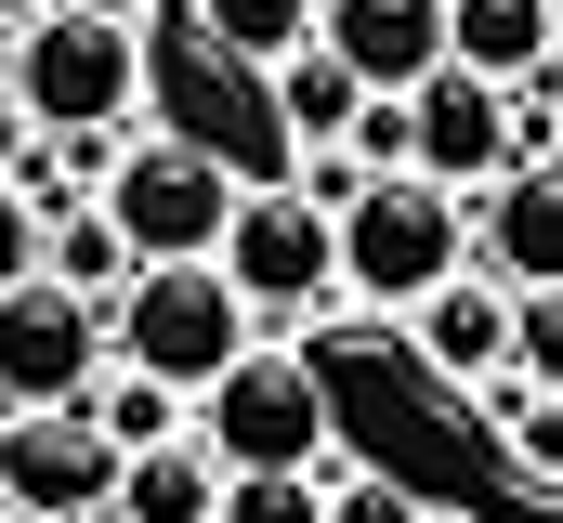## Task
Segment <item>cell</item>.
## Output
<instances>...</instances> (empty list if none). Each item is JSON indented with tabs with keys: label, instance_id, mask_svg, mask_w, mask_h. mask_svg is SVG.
Segmentation results:
<instances>
[{
	"label": "cell",
	"instance_id": "6da1fadb",
	"mask_svg": "<svg viewBox=\"0 0 563 523\" xmlns=\"http://www.w3.org/2000/svg\"><path fill=\"white\" fill-rule=\"evenodd\" d=\"M328 223H341V301H367V314H407L432 275L472 262V197L432 170H367Z\"/></svg>",
	"mask_w": 563,
	"mask_h": 523
},
{
	"label": "cell",
	"instance_id": "7a4b0ae2",
	"mask_svg": "<svg viewBox=\"0 0 563 523\" xmlns=\"http://www.w3.org/2000/svg\"><path fill=\"white\" fill-rule=\"evenodd\" d=\"M223 288L250 301V327H276L301 341L314 314H341V223H328V197H301V183H236V210H223Z\"/></svg>",
	"mask_w": 563,
	"mask_h": 523
},
{
	"label": "cell",
	"instance_id": "3957f363",
	"mask_svg": "<svg viewBox=\"0 0 563 523\" xmlns=\"http://www.w3.org/2000/svg\"><path fill=\"white\" fill-rule=\"evenodd\" d=\"M0 79L26 119H119L144 105V13H92V0H40L26 26H0Z\"/></svg>",
	"mask_w": 563,
	"mask_h": 523
},
{
	"label": "cell",
	"instance_id": "277c9868",
	"mask_svg": "<svg viewBox=\"0 0 563 523\" xmlns=\"http://www.w3.org/2000/svg\"><path fill=\"white\" fill-rule=\"evenodd\" d=\"M197 432L223 445V471H328V445H341V405L314 380V354L301 341H250L223 380L197 392Z\"/></svg>",
	"mask_w": 563,
	"mask_h": 523
},
{
	"label": "cell",
	"instance_id": "5b68a950",
	"mask_svg": "<svg viewBox=\"0 0 563 523\" xmlns=\"http://www.w3.org/2000/svg\"><path fill=\"white\" fill-rule=\"evenodd\" d=\"M106 327H119V354H132L144 380H170L184 405L223 380L263 327H250V301L223 288V262H132V288L106 301Z\"/></svg>",
	"mask_w": 563,
	"mask_h": 523
},
{
	"label": "cell",
	"instance_id": "8992f818",
	"mask_svg": "<svg viewBox=\"0 0 563 523\" xmlns=\"http://www.w3.org/2000/svg\"><path fill=\"white\" fill-rule=\"evenodd\" d=\"M92 197L119 210L132 262H210V249H223V210H236V170H223L197 131H132L119 170H106Z\"/></svg>",
	"mask_w": 563,
	"mask_h": 523
},
{
	"label": "cell",
	"instance_id": "52a82bcc",
	"mask_svg": "<svg viewBox=\"0 0 563 523\" xmlns=\"http://www.w3.org/2000/svg\"><path fill=\"white\" fill-rule=\"evenodd\" d=\"M0 498L40 511V523H106V498H119V432L92 419V392L0 405Z\"/></svg>",
	"mask_w": 563,
	"mask_h": 523
},
{
	"label": "cell",
	"instance_id": "ba28073f",
	"mask_svg": "<svg viewBox=\"0 0 563 523\" xmlns=\"http://www.w3.org/2000/svg\"><path fill=\"white\" fill-rule=\"evenodd\" d=\"M106 354H119V327L66 275H13L0 288V405H66V392L106 380Z\"/></svg>",
	"mask_w": 563,
	"mask_h": 523
},
{
	"label": "cell",
	"instance_id": "9c48e42d",
	"mask_svg": "<svg viewBox=\"0 0 563 523\" xmlns=\"http://www.w3.org/2000/svg\"><path fill=\"white\" fill-rule=\"evenodd\" d=\"M394 341L420 354V380L485 392V380H511V288H498L485 262H459V275H432L420 301L394 314Z\"/></svg>",
	"mask_w": 563,
	"mask_h": 523
},
{
	"label": "cell",
	"instance_id": "30bf717a",
	"mask_svg": "<svg viewBox=\"0 0 563 523\" xmlns=\"http://www.w3.org/2000/svg\"><path fill=\"white\" fill-rule=\"evenodd\" d=\"M407 170H432V183H498L511 170V92L498 79H472V66H432L420 92H407Z\"/></svg>",
	"mask_w": 563,
	"mask_h": 523
},
{
	"label": "cell",
	"instance_id": "8fae6325",
	"mask_svg": "<svg viewBox=\"0 0 563 523\" xmlns=\"http://www.w3.org/2000/svg\"><path fill=\"white\" fill-rule=\"evenodd\" d=\"M472 262L498 288H551L563 275V144L551 157H511L498 183H472Z\"/></svg>",
	"mask_w": 563,
	"mask_h": 523
},
{
	"label": "cell",
	"instance_id": "7c38bea8",
	"mask_svg": "<svg viewBox=\"0 0 563 523\" xmlns=\"http://www.w3.org/2000/svg\"><path fill=\"white\" fill-rule=\"evenodd\" d=\"M314 40L367 92H420L432 66H445V0H314Z\"/></svg>",
	"mask_w": 563,
	"mask_h": 523
},
{
	"label": "cell",
	"instance_id": "4fadbf2b",
	"mask_svg": "<svg viewBox=\"0 0 563 523\" xmlns=\"http://www.w3.org/2000/svg\"><path fill=\"white\" fill-rule=\"evenodd\" d=\"M210 511H223V445H210L197 419L119 445V498H106V523H210Z\"/></svg>",
	"mask_w": 563,
	"mask_h": 523
},
{
	"label": "cell",
	"instance_id": "5bb4252c",
	"mask_svg": "<svg viewBox=\"0 0 563 523\" xmlns=\"http://www.w3.org/2000/svg\"><path fill=\"white\" fill-rule=\"evenodd\" d=\"M538 53H563V0H445V66L525 79Z\"/></svg>",
	"mask_w": 563,
	"mask_h": 523
},
{
	"label": "cell",
	"instance_id": "9a60e30c",
	"mask_svg": "<svg viewBox=\"0 0 563 523\" xmlns=\"http://www.w3.org/2000/svg\"><path fill=\"white\" fill-rule=\"evenodd\" d=\"M263 92H276V144H341V131H354V105H367V79H354L328 40L276 53V66H263Z\"/></svg>",
	"mask_w": 563,
	"mask_h": 523
},
{
	"label": "cell",
	"instance_id": "2e32d148",
	"mask_svg": "<svg viewBox=\"0 0 563 523\" xmlns=\"http://www.w3.org/2000/svg\"><path fill=\"white\" fill-rule=\"evenodd\" d=\"M40 275H66L79 301H119V288H132L119 210H106V197H53V210H40Z\"/></svg>",
	"mask_w": 563,
	"mask_h": 523
},
{
	"label": "cell",
	"instance_id": "e0dca14e",
	"mask_svg": "<svg viewBox=\"0 0 563 523\" xmlns=\"http://www.w3.org/2000/svg\"><path fill=\"white\" fill-rule=\"evenodd\" d=\"M485 432H498V471L525 498H563V392L551 380H485Z\"/></svg>",
	"mask_w": 563,
	"mask_h": 523
},
{
	"label": "cell",
	"instance_id": "ac0fdd59",
	"mask_svg": "<svg viewBox=\"0 0 563 523\" xmlns=\"http://www.w3.org/2000/svg\"><path fill=\"white\" fill-rule=\"evenodd\" d=\"M184 13H197V40H210L223 66H250V79L314 40V0H184Z\"/></svg>",
	"mask_w": 563,
	"mask_h": 523
},
{
	"label": "cell",
	"instance_id": "d6986e66",
	"mask_svg": "<svg viewBox=\"0 0 563 523\" xmlns=\"http://www.w3.org/2000/svg\"><path fill=\"white\" fill-rule=\"evenodd\" d=\"M210 523H328V471H223Z\"/></svg>",
	"mask_w": 563,
	"mask_h": 523
},
{
	"label": "cell",
	"instance_id": "ffe728a7",
	"mask_svg": "<svg viewBox=\"0 0 563 523\" xmlns=\"http://www.w3.org/2000/svg\"><path fill=\"white\" fill-rule=\"evenodd\" d=\"M92 419H106L119 445H144V432H170V419H184V392H170V380H144L132 354H106V380H92Z\"/></svg>",
	"mask_w": 563,
	"mask_h": 523
},
{
	"label": "cell",
	"instance_id": "44dd1931",
	"mask_svg": "<svg viewBox=\"0 0 563 523\" xmlns=\"http://www.w3.org/2000/svg\"><path fill=\"white\" fill-rule=\"evenodd\" d=\"M511 380H551L563 392V275L551 288H511Z\"/></svg>",
	"mask_w": 563,
	"mask_h": 523
},
{
	"label": "cell",
	"instance_id": "7402d4cb",
	"mask_svg": "<svg viewBox=\"0 0 563 523\" xmlns=\"http://www.w3.org/2000/svg\"><path fill=\"white\" fill-rule=\"evenodd\" d=\"M328 523H420V485H394V471H328Z\"/></svg>",
	"mask_w": 563,
	"mask_h": 523
},
{
	"label": "cell",
	"instance_id": "603a6c76",
	"mask_svg": "<svg viewBox=\"0 0 563 523\" xmlns=\"http://www.w3.org/2000/svg\"><path fill=\"white\" fill-rule=\"evenodd\" d=\"M341 144H354L367 170H407V92H367V105H354V131H341Z\"/></svg>",
	"mask_w": 563,
	"mask_h": 523
},
{
	"label": "cell",
	"instance_id": "cb8c5ba5",
	"mask_svg": "<svg viewBox=\"0 0 563 523\" xmlns=\"http://www.w3.org/2000/svg\"><path fill=\"white\" fill-rule=\"evenodd\" d=\"M13 275H40V197L0 170V288H13Z\"/></svg>",
	"mask_w": 563,
	"mask_h": 523
},
{
	"label": "cell",
	"instance_id": "d4e9b609",
	"mask_svg": "<svg viewBox=\"0 0 563 523\" xmlns=\"http://www.w3.org/2000/svg\"><path fill=\"white\" fill-rule=\"evenodd\" d=\"M13 144H26V105H13V79H0V170H13Z\"/></svg>",
	"mask_w": 563,
	"mask_h": 523
},
{
	"label": "cell",
	"instance_id": "484cf974",
	"mask_svg": "<svg viewBox=\"0 0 563 523\" xmlns=\"http://www.w3.org/2000/svg\"><path fill=\"white\" fill-rule=\"evenodd\" d=\"M26 13H40V0H0V26H26Z\"/></svg>",
	"mask_w": 563,
	"mask_h": 523
},
{
	"label": "cell",
	"instance_id": "4316f807",
	"mask_svg": "<svg viewBox=\"0 0 563 523\" xmlns=\"http://www.w3.org/2000/svg\"><path fill=\"white\" fill-rule=\"evenodd\" d=\"M420 523H472V511H432V498H420Z\"/></svg>",
	"mask_w": 563,
	"mask_h": 523
},
{
	"label": "cell",
	"instance_id": "83f0119b",
	"mask_svg": "<svg viewBox=\"0 0 563 523\" xmlns=\"http://www.w3.org/2000/svg\"><path fill=\"white\" fill-rule=\"evenodd\" d=\"M92 13H144V0H92Z\"/></svg>",
	"mask_w": 563,
	"mask_h": 523
},
{
	"label": "cell",
	"instance_id": "f1b7e54d",
	"mask_svg": "<svg viewBox=\"0 0 563 523\" xmlns=\"http://www.w3.org/2000/svg\"><path fill=\"white\" fill-rule=\"evenodd\" d=\"M0 523H40V511H13V498H0Z\"/></svg>",
	"mask_w": 563,
	"mask_h": 523
}]
</instances>
